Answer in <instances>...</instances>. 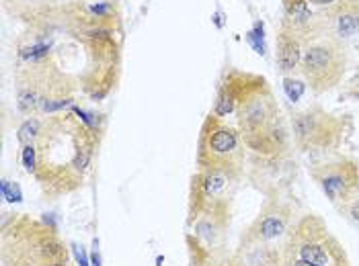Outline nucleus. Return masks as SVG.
<instances>
[{
    "label": "nucleus",
    "mask_w": 359,
    "mask_h": 266,
    "mask_svg": "<svg viewBox=\"0 0 359 266\" xmlns=\"http://www.w3.org/2000/svg\"><path fill=\"white\" fill-rule=\"evenodd\" d=\"M35 162H37V156H35V148H33V144L23 146V164H25L27 172H35Z\"/></svg>",
    "instance_id": "16"
},
{
    "label": "nucleus",
    "mask_w": 359,
    "mask_h": 266,
    "mask_svg": "<svg viewBox=\"0 0 359 266\" xmlns=\"http://www.w3.org/2000/svg\"><path fill=\"white\" fill-rule=\"evenodd\" d=\"M4 252H13V258H4L6 266H54L68 262V252L55 236V227L37 221H13V230L4 227Z\"/></svg>",
    "instance_id": "4"
},
{
    "label": "nucleus",
    "mask_w": 359,
    "mask_h": 266,
    "mask_svg": "<svg viewBox=\"0 0 359 266\" xmlns=\"http://www.w3.org/2000/svg\"><path fill=\"white\" fill-rule=\"evenodd\" d=\"M54 266H68V262H60V265H54Z\"/></svg>",
    "instance_id": "20"
},
{
    "label": "nucleus",
    "mask_w": 359,
    "mask_h": 266,
    "mask_svg": "<svg viewBox=\"0 0 359 266\" xmlns=\"http://www.w3.org/2000/svg\"><path fill=\"white\" fill-rule=\"evenodd\" d=\"M39 130H41V121L35 119V117H31V119H27V121L21 125V130H19V141H21L23 146L33 144L35 137H37V133H39Z\"/></svg>",
    "instance_id": "13"
},
{
    "label": "nucleus",
    "mask_w": 359,
    "mask_h": 266,
    "mask_svg": "<svg viewBox=\"0 0 359 266\" xmlns=\"http://www.w3.org/2000/svg\"><path fill=\"white\" fill-rule=\"evenodd\" d=\"M238 133L245 148L259 158L290 156L292 133L285 125L281 108L269 82H261L249 97L236 106Z\"/></svg>",
    "instance_id": "2"
},
{
    "label": "nucleus",
    "mask_w": 359,
    "mask_h": 266,
    "mask_svg": "<svg viewBox=\"0 0 359 266\" xmlns=\"http://www.w3.org/2000/svg\"><path fill=\"white\" fill-rule=\"evenodd\" d=\"M74 256H76V260H79V265H81V266H88V258L84 256L83 250H79L76 246H74Z\"/></svg>",
    "instance_id": "17"
},
{
    "label": "nucleus",
    "mask_w": 359,
    "mask_h": 266,
    "mask_svg": "<svg viewBox=\"0 0 359 266\" xmlns=\"http://www.w3.org/2000/svg\"><path fill=\"white\" fill-rule=\"evenodd\" d=\"M294 221H296V209L279 197H269L265 201V205L261 207L259 215L245 230V234L241 238V246L273 244L276 239L285 238V234Z\"/></svg>",
    "instance_id": "8"
},
{
    "label": "nucleus",
    "mask_w": 359,
    "mask_h": 266,
    "mask_svg": "<svg viewBox=\"0 0 359 266\" xmlns=\"http://www.w3.org/2000/svg\"><path fill=\"white\" fill-rule=\"evenodd\" d=\"M308 2H310V6H331L337 0H308Z\"/></svg>",
    "instance_id": "18"
},
{
    "label": "nucleus",
    "mask_w": 359,
    "mask_h": 266,
    "mask_svg": "<svg viewBox=\"0 0 359 266\" xmlns=\"http://www.w3.org/2000/svg\"><path fill=\"white\" fill-rule=\"evenodd\" d=\"M277 48V68L283 76L294 74L300 68L302 62V52H304V43L287 29L279 27L276 37Z\"/></svg>",
    "instance_id": "10"
},
{
    "label": "nucleus",
    "mask_w": 359,
    "mask_h": 266,
    "mask_svg": "<svg viewBox=\"0 0 359 266\" xmlns=\"http://www.w3.org/2000/svg\"><path fill=\"white\" fill-rule=\"evenodd\" d=\"M283 88H285V92H287L290 101H294V103H296V101H300V97L304 94V84L294 78L283 80Z\"/></svg>",
    "instance_id": "14"
},
{
    "label": "nucleus",
    "mask_w": 359,
    "mask_h": 266,
    "mask_svg": "<svg viewBox=\"0 0 359 266\" xmlns=\"http://www.w3.org/2000/svg\"><path fill=\"white\" fill-rule=\"evenodd\" d=\"M310 176L323 188L327 199L339 209L347 197L359 186V162L353 158H337L320 162L310 168Z\"/></svg>",
    "instance_id": "9"
},
{
    "label": "nucleus",
    "mask_w": 359,
    "mask_h": 266,
    "mask_svg": "<svg viewBox=\"0 0 359 266\" xmlns=\"http://www.w3.org/2000/svg\"><path fill=\"white\" fill-rule=\"evenodd\" d=\"M234 266H281V248L273 244H250L241 246L234 260Z\"/></svg>",
    "instance_id": "11"
},
{
    "label": "nucleus",
    "mask_w": 359,
    "mask_h": 266,
    "mask_svg": "<svg viewBox=\"0 0 359 266\" xmlns=\"http://www.w3.org/2000/svg\"><path fill=\"white\" fill-rule=\"evenodd\" d=\"M2 195H4V199L6 201H11V203H19L21 201V188L19 185H11V183H2Z\"/></svg>",
    "instance_id": "15"
},
{
    "label": "nucleus",
    "mask_w": 359,
    "mask_h": 266,
    "mask_svg": "<svg viewBox=\"0 0 359 266\" xmlns=\"http://www.w3.org/2000/svg\"><path fill=\"white\" fill-rule=\"evenodd\" d=\"M90 265H93V266H101V256H99V252H95V254L90 256Z\"/></svg>",
    "instance_id": "19"
},
{
    "label": "nucleus",
    "mask_w": 359,
    "mask_h": 266,
    "mask_svg": "<svg viewBox=\"0 0 359 266\" xmlns=\"http://www.w3.org/2000/svg\"><path fill=\"white\" fill-rule=\"evenodd\" d=\"M281 266H351L347 250L316 213L296 217L281 244Z\"/></svg>",
    "instance_id": "3"
},
{
    "label": "nucleus",
    "mask_w": 359,
    "mask_h": 266,
    "mask_svg": "<svg viewBox=\"0 0 359 266\" xmlns=\"http://www.w3.org/2000/svg\"><path fill=\"white\" fill-rule=\"evenodd\" d=\"M347 70V50L343 39L334 35H320L308 41L302 52L300 74L308 82L310 90L323 94L334 88Z\"/></svg>",
    "instance_id": "6"
},
{
    "label": "nucleus",
    "mask_w": 359,
    "mask_h": 266,
    "mask_svg": "<svg viewBox=\"0 0 359 266\" xmlns=\"http://www.w3.org/2000/svg\"><path fill=\"white\" fill-rule=\"evenodd\" d=\"M97 137L93 127L72 115H57L41 123L35 148V178L50 192H70L83 185L90 168Z\"/></svg>",
    "instance_id": "1"
},
{
    "label": "nucleus",
    "mask_w": 359,
    "mask_h": 266,
    "mask_svg": "<svg viewBox=\"0 0 359 266\" xmlns=\"http://www.w3.org/2000/svg\"><path fill=\"white\" fill-rule=\"evenodd\" d=\"M337 211L341 213V215H345L353 225H358L359 227V186L347 197V201H345Z\"/></svg>",
    "instance_id": "12"
},
{
    "label": "nucleus",
    "mask_w": 359,
    "mask_h": 266,
    "mask_svg": "<svg viewBox=\"0 0 359 266\" xmlns=\"http://www.w3.org/2000/svg\"><path fill=\"white\" fill-rule=\"evenodd\" d=\"M197 162L201 170L220 172L238 181L245 166V144L241 133L224 123L218 115H210L199 135Z\"/></svg>",
    "instance_id": "5"
},
{
    "label": "nucleus",
    "mask_w": 359,
    "mask_h": 266,
    "mask_svg": "<svg viewBox=\"0 0 359 266\" xmlns=\"http://www.w3.org/2000/svg\"><path fill=\"white\" fill-rule=\"evenodd\" d=\"M345 121L320 106H308L292 115V137L302 152H332L341 146Z\"/></svg>",
    "instance_id": "7"
}]
</instances>
